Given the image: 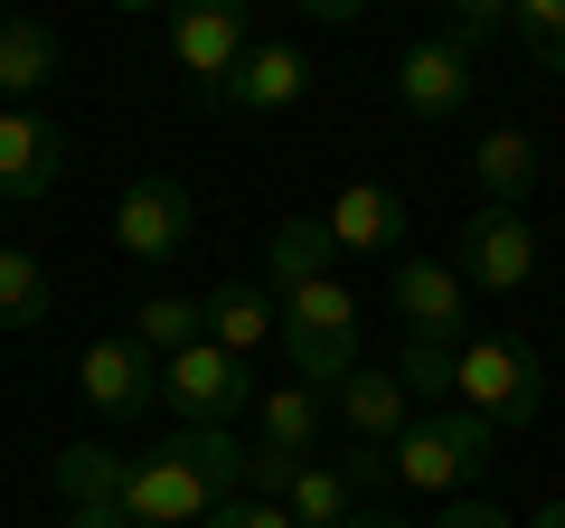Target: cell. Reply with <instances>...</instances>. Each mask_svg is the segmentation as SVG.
<instances>
[{"label":"cell","mask_w":565,"mask_h":528,"mask_svg":"<svg viewBox=\"0 0 565 528\" xmlns=\"http://www.w3.org/2000/svg\"><path fill=\"white\" fill-rule=\"evenodd\" d=\"M264 387L245 378V359H226L217 340L180 349V359H161V406L180 415V425H226L236 406H255Z\"/></svg>","instance_id":"obj_6"},{"label":"cell","mask_w":565,"mask_h":528,"mask_svg":"<svg viewBox=\"0 0 565 528\" xmlns=\"http://www.w3.org/2000/svg\"><path fill=\"white\" fill-rule=\"evenodd\" d=\"M57 66H66V39L47 20H0V95H39V85H57Z\"/></svg>","instance_id":"obj_19"},{"label":"cell","mask_w":565,"mask_h":528,"mask_svg":"<svg viewBox=\"0 0 565 528\" xmlns=\"http://www.w3.org/2000/svg\"><path fill=\"white\" fill-rule=\"evenodd\" d=\"M132 340L151 349V359H180V349L207 340V303L199 293H151V303L132 311Z\"/></svg>","instance_id":"obj_21"},{"label":"cell","mask_w":565,"mask_h":528,"mask_svg":"<svg viewBox=\"0 0 565 528\" xmlns=\"http://www.w3.org/2000/svg\"><path fill=\"white\" fill-rule=\"evenodd\" d=\"M490 29H509V0H452V20H444V39H462V47H481Z\"/></svg>","instance_id":"obj_26"},{"label":"cell","mask_w":565,"mask_h":528,"mask_svg":"<svg viewBox=\"0 0 565 528\" xmlns=\"http://www.w3.org/2000/svg\"><path fill=\"white\" fill-rule=\"evenodd\" d=\"M349 528H415V519H405V509H367V500H359V519H349Z\"/></svg>","instance_id":"obj_30"},{"label":"cell","mask_w":565,"mask_h":528,"mask_svg":"<svg viewBox=\"0 0 565 528\" xmlns=\"http://www.w3.org/2000/svg\"><path fill=\"white\" fill-rule=\"evenodd\" d=\"M199 303H207V340H217L226 359H255V349L282 330V303L264 284H217V293H199Z\"/></svg>","instance_id":"obj_18"},{"label":"cell","mask_w":565,"mask_h":528,"mask_svg":"<svg viewBox=\"0 0 565 528\" xmlns=\"http://www.w3.org/2000/svg\"><path fill=\"white\" fill-rule=\"evenodd\" d=\"M282 519H292V528H349V519H359V490L340 482V463H302L292 490H282Z\"/></svg>","instance_id":"obj_22"},{"label":"cell","mask_w":565,"mask_h":528,"mask_svg":"<svg viewBox=\"0 0 565 528\" xmlns=\"http://www.w3.org/2000/svg\"><path fill=\"white\" fill-rule=\"evenodd\" d=\"M76 387H85V415H95V425H132L141 406H161V359H151L132 330H104V340H85Z\"/></svg>","instance_id":"obj_5"},{"label":"cell","mask_w":565,"mask_h":528,"mask_svg":"<svg viewBox=\"0 0 565 528\" xmlns=\"http://www.w3.org/2000/svg\"><path fill=\"white\" fill-rule=\"evenodd\" d=\"M527 274H537V226H527V208H471V226H462V284L490 293V303H509Z\"/></svg>","instance_id":"obj_8"},{"label":"cell","mask_w":565,"mask_h":528,"mask_svg":"<svg viewBox=\"0 0 565 528\" xmlns=\"http://www.w3.org/2000/svg\"><path fill=\"white\" fill-rule=\"evenodd\" d=\"M396 311H405V330H415V340H462V321H471L462 264L405 255V264H396Z\"/></svg>","instance_id":"obj_12"},{"label":"cell","mask_w":565,"mask_h":528,"mask_svg":"<svg viewBox=\"0 0 565 528\" xmlns=\"http://www.w3.org/2000/svg\"><path fill=\"white\" fill-rule=\"evenodd\" d=\"M0 20H10V10H0Z\"/></svg>","instance_id":"obj_32"},{"label":"cell","mask_w":565,"mask_h":528,"mask_svg":"<svg viewBox=\"0 0 565 528\" xmlns=\"http://www.w3.org/2000/svg\"><path fill=\"white\" fill-rule=\"evenodd\" d=\"M282 359L302 368L311 397H340L349 378H359V293L330 274V284H302V293H282Z\"/></svg>","instance_id":"obj_4"},{"label":"cell","mask_w":565,"mask_h":528,"mask_svg":"<svg viewBox=\"0 0 565 528\" xmlns=\"http://www.w3.org/2000/svg\"><path fill=\"white\" fill-rule=\"evenodd\" d=\"M302 95H311V57L292 39H264V47H245V66L226 76L217 104H236V114H282V104H302Z\"/></svg>","instance_id":"obj_15"},{"label":"cell","mask_w":565,"mask_h":528,"mask_svg":"<svg viewBox=\"0 0 565 528\" xmlns=\"http://www.w3.org/2000/svg\"><path fill=\"white\" fill-rule=\"evenodd\" d=\"M471 85H481V66H471V47L462 39H444V29H434V39H415L396 57V104L415 123H452L471 104Z\"/></svg>","instance_id":"obj_10"},{"label":"cell","mask_w":565,"mask_h":528,"mask_svg":"<svg viewBox=\"0 0 565 528\" xmlns=\"http://www.w3.org/2000/svg\"><path fill=\"white\" fill-rule=\"evenodd\" d=\"M330 415H340V434H349L359 453H386L405 425H415V397L396 387V368H359V378L330 397Z\"/></svg>","instance_id":"obj_14"},{"label":"cell","mask_w":565,"mask_h":528,"mask_svg":"<svg viewBox=\"0 0 565 528\" xmlns=\"http://www.w3.org/2000/svg\"><path fill=\"white\" fill-rule=\"evenodd\" d=\"M189 226H199V199H189L180 180H161V170L132 180V189H122V208H114V245L132 264H170L189 245Z\"/></svg>","instance_id":"obj_9"},{"label":"cell","mask_w":565,"mask_h":528,"mask_svg":"<svg viewBox=\"0 0 565 528\" xmlns=\"http://www.w3.org/2000/svg\"><path fill=\"white\" fill-rule=\"evenodd\" d=\"M66 528H132V519H122L114 500H76V509H66Z\"/></svg>","instance_id":"obj_29"},{"label":"cell","mask_w":565,"mask_h":528,"mask_svg":"<svg viewBox=\"0 0 565 528\" xmlns=\"http://www.w3.org/2000/svg\"><path fill=\"white\" fill-rule=\"evenodd\" d=\"M255 425H264V453H282V463H311V444H321L330 425V397H311L302 378H282L255 397Z\"/></svg>","instance_id":"obj_17"},{"label":"cell","mask_w":565,"mask_h":528,"mask_svg":"<svg viewBox=\"0 0 565 528\" xmlns=\"http://www.w3.org/2000/svg\"><path fill=\"white\" fill-rule=\"evenodd\" d=\"M321 226H330L340 255H396V245H405V199L386 180H349L340 199L321 208Z\"/></svg>","instance_id":"obj_13"},{"label":"cell","mask_w":565,"mask_h":528,"mask_svg":"<svg viewBox=\"0 0 565 528\" xmlns=\"http://www.w3.org/2000/svg\"><path fill=\"white\" fill-rule=\"evenodd\" d=\"M386 463H396L405 490H434V509H444L500 463V425H481L471 406H434V415H415V425L386 444Z\"/></svg>","instance_id":"obj_3"},{"label":"cell","mask_w":565,"mask_h":528,"mask_svg":"<svg viewBox=\"0 0 565 528\" xmlns=\"http://www.w3.org/2000/svg\"><path fill=\"white\" fill-rule=\"evenodd\" d=\"M452 368H462V340H415V330H405V349H396V387L415 397L424 415L452 406Z\"/></svg>","instance_id":"obj_24"},{"label":"cell","mask_w":565,"mask_h":528,"mask_svg":"<svg viewBox=\"0 0 565 528\" xmlns=\"http://www.w3.org/2000/svg\"><path fill=\"white\" fill-rule=\"evenodd\" d=\"M199 528H292V519H282L274 500H245V490H236V500H217V509H207Z\"/></svg>","instance_id":"obj_27"},{"label":"cell","mask_w":565,"mask_h":528,"mask_svg":"<svg viewBox=\"0 0 565 528\" xmlns=\"http://www.w3.org/2000/svg\"><path fill=\"white\" fill-rule=\"evenodd\" d=\"M245 490V444L226 425H180L151 453H104V444H66L57 453V500H114L132 528H199L217 500Z\"/></svg>","instance_id":"obj_1"},{"label":"cell","mask_w":565,"mask_h":528,"mask_svg":"<svg viewBox=\"0 0 565 528\" xmlns=\"http://www.w3.org/2000/svg\"><path fill=\"white\" fill-rule=\"evenodd\" d=\"M245 47H255V29H245L236 0H189V10H170V57H180V76L199 85V95H226V76L245 66Z\"/></svg>","instance_id":"obj_7"},{"label":"cell","mask_w":565,"mask_h":528,"mask_svg":"<svg viewBox=\"0 0 565 528\" xmlns=\"http://www.w3.org/2000/svg\"><path fill=\"white\" fill-rule=\"evenodd\" d=\"M471 180H481V208H519L527 189H537V142H527V133H490V142L471 151Z\"/></svg>","instance_id":"obj_20"},{"label":"cell","mask_w":565,"mask_h":528,"mask_svg":"<svg viewBox=\"0 0 565 528\" xmlns=\"http://www.w3.org/2000/svg\"><path fill=\"white\" fill-rule=\"evenodd\" d=\"M66 170V133L39 114V104H0V199L10 208H39Z\"/></svg>","instance_id":"obj_11"},{"label":"cell","mask_w":565,"mask_h":528,"mask_svg":"<svg viewBox=\"0 0 565 528\" xmlns=\"http://www.w3.org/2000/svg\"><path fill=\"white\" fill-rule=\"evenodd\" d=\"M452 406H471L481 425H500V444H509V434H527V425H537V406H546V359H537V340H519V330H481V340H462Z\"/></svg>","instance_id":"obj_2"},{"label":"cell","mask_w":565,"mask_h":528,"mask_svg":"<svg viewBox=\"0 0 565 528\" xmlns=\"http://www.w3.org/2000/svg\"><path fill=\"white\" fill-rule=\"evenodd\" d=\"M509 47L537 76H565V0H509Z\"/></svg>","instance_id":"obj_25"},{"label":"cell","mask_w":565,"mask_h":528,"mask_svg":"<svg viewBox=\"0 0 565 528\" xmlns=\"http://www.w3.org/2000/svg\"><path fill=\"white\" fill-rule=\"evenodd\" d=\"M47 303H57V284H47V264L29 255V245H0V330H39Z\"/></svg>","instance_id":"obj_23"},{"label":"cell","mask_w":565,"mask_h":528,"mask_svg":"<svg viewBox=\"0 0 565 528\" xmlns=\"http://www.w3.org/2000/svg\"><path fill=\"white\" fill-rule=\"evenodd\" d=\"M330 264H340V245H330L321 218H282L274 236H264V293H302V284H330Z\"/></svg>","instance_id":"obj_16"},{"label":"cell","mask_w":565,"mask_h":528,"mask_svg":"<svg viewBox=\"0 0 565 528\" xmlns=\"http://www.w3.org/2000/svg\"><path fill=\"white\" fill-rule=\"evenodd\" d=\"M434 528H519V519L490 509V500H444V509H434Z\"/></svg>","instance_id":"obj_28"},{"label":"cell","mask_w":565,"mask_h":528,"mask_svg":"<svg viewBox=\"0 0 565 528\" xmlns=\"http://www.w3.org/2000/svg\"><path fill=\"white\" fill-rule=\"evenodd\" d=\"M519 528H565V500H546V509H537V519H519Z\"/></svg>","instance_id":"obj_31"}]
</instances>
